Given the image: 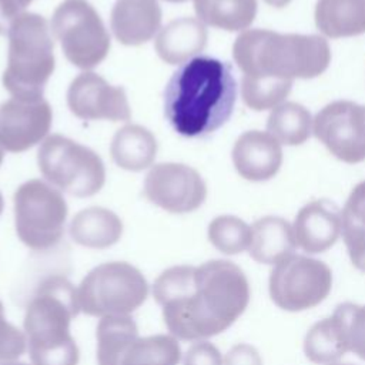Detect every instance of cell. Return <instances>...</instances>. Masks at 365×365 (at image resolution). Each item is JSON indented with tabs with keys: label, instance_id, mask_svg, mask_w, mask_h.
Here are the masks:
<instances>
[{
	"label": "cell",
	"instance_id": "cell-5",
	"mask_svg": "<svg viewBox=\"0 0 365 365\" xmlns=\"http://www.w3.org/2000/svg\"><path fill=\"white\" fill-rule=\"evenodd\" d=\"M51 34L47 20L36 13L24 11L11 23L3 86L13 98L43 100L56 66Z\"/></svg>",
	"mask_w": 365,
	"mask_h": 365
},
{
	"label": "cell",
	"instance_id": "cell-14",
	"mask_svg": "<svg viewBox=\"0 0 365 365\" xmlns=\"http://www.w3.org/2000/svg\"><path fill=\"white\" fill-rule=\"evenodd\" d=\"M53 113L43 98L23 101L10 98L0 104V147L10 153H21L48 137Z\"/></svg>",
	"mask_w": 365,
	"mask_h": 365
},
{
	"label": "cell",
	"instance_id": "cell-17",
	"mask_svg": "<svg viewBox=\"0 0 365 365\" xmlns=\"http://www.w3.org/2000/svg\"><path fill=\"white\" fill-rule=\"evenodd\" d=\"M110 24L114 37L121 44H144L161 29L158 0H115Z\"/></svg>",
	"mask_w": 365,
	"mask_h": 365
},
{
	"label": "cell",
	"instance_id": "cell-10",
	"mask_svg": "<svg viewBox=\"0 0 365 365\" xmlns=\"http://www.w3.org/2000/svg\"><path fill=\"white\" fill-rule=\"evenodd\" d=\"M332 271L312 257L292 254L274 265L268 279L272 302L288 312L319 305L331 292Z\"/></svg>",
	"mask_w": 365,
	"mask_h": 365
},
{
	"label": "cell",
	"instance_id": "cell-1",
	"mask_svg": "<svg viewBox=\"0 0 365 365\" xmlns=\"http://www.w3.org/2000/svg\"><path fill=\"white\" fill-rule=\"evenodd\" d=\"M153 297L173 336L204 341L228 329L247 309L250 282L244 271L227 259L201 265H175L163 271Z\"/></svg>",
	"mask_w": 365,
	"mask_h": 365
},
{
	"label": "cell",
	"instance_id": "cell-20",
	"mask_svg": "<svg viewBox=\"0 0 365 365\" xmlns=\"http://www.w3.org/2000/svg\"><path fill=\"white\" fill-rule=\"evenodd\" d=\"M68 231L76 244L86 248L104 250L120 241L123 222L111 210L88 207L73 217Z\"/></svg>",
	"mask_w": 365,
	"mask_h": 365
},
{
	"label": "cell",
	"instance_id": "cell-18",
	"mask_svg": "<svg viewBox=\"0 0 365 365\" xmlns=\"http://www.w3.org/2000/svg\"><path fill=\"white\" fill-rule=\"evenodd\" d=\"M207 46V29L195 17H181L160 29L155 51L167 64H184Z\"/></svg>",
	"mask_w": 365,
	"mask_h": 365
},
{
	"label": "cell",
	"instance_id": "cell-3",
	"mask_svg": "<svg viewBox=\"0 0 365 365\" xmlns=\"http://www.w3.org/2000/svg\"><path fill=\"white\" fill-rule=\"evenodd\" d=\"M232 56L244 76L279 80L314 78L331 61L327 40L317 34H281L265 29L242 31Z\"/></svg>",
	"mask_w": 365,
	"mask_h": 365
},
{
	"label": "cell",
	"instance_id": "cell-42",
	"mask_svg": "<svg viewBox=\"0 0 365 365\" xmlns=\"http://www.w3.org/2000/svg\"><path fill=\"white\" fill-rule=\"evenodd\" d=\"M329 365H352V364H339V362H335V364H329Z\"/></svg>",
	"mask_w": 365,
	"mask_h": 365
},
{
	"label": "cell",
	"instance_id": "cell-23",
	"mask_svg": "<svg viewBox=\"0 0 365 365\" xmlns=\"http://www.w3.org/2000/svg\"><path fill=\"white\" fill-rule=\"evenodd\" d=\"M197 19L205 26L241 31L257 14V0H192Z\"/></svg>",
	"mask_w": 365,
	"mask_h": 365
},
{
	"label": "cell",
	"instance_id": "cell-31",
	"mask_svg": "<svg viewBox=\"0 0 365 365\" xmlns=\"http://www.w3.org/2000/svg\"><path fill=\"white\" fill-rule=\"evenodd\" d=\"M332 315L341 328L348 352L365 361V305L344 302Z\"/></svg>",
	"mask_w": 365,
	"mask_h": 365
},
{
	"label": "cell",
	"instance_id": "cell-33",
	"mask_svg": "<svg viewBox=\"0 0 365 365\" xmlns=\"http://www.w3.org/2000/svg\"><path fill=\"white\" fill-rule=\"evenodd\" d=\"M184 365H224V358L214 344L195 341L184 355Z\"/></svg>",
	"mask_w": 365,
	"mask_h": 365
},
{
	"label": "cell",
	"instance_id": "cell-38",
	"mask_svg": "<svg viewBox=\"0 0 365 365\" xmlns=\"http://www.w3.org/2000/svg\"><path fill=\"white\" fill-rule=\"evenodd\" d=\"M0 365H29L24 362H17V361H1Z\"/></svg>",
	"mask_w": 365,
	"mask_h": 365
},
{
	"label": "cell",
	"instance_id": "cell-11",
	"mask_svg": "<svg viewBox=\"0 0 365 365\" xmlns=\"http://www.w3.org/2000/svg\"><path fill=\"white\" fill-rule=\"evenodd\" d=\"M312 131L341 161L355 164L365 160V106L332 101L315 115Z\"/></svg>",
	"mask_w": 365,
	"mask_h": 365
},
{
	"label": "cell",
	"instance_id": "cell-29",
	"mask_svg": "<svg viewBox=\"0 0 365 365\" xmlns=\"http://www.w3.org/2000/svg\"><path fill=\"white\" fill-rule=\"evenodd\" d=\"M207 235L208 241L220 252L237 255L248 250L251 227L235 215H220L210 222Z\"/></svg>",
	"mask_w": 365,
	"mask_h": 365
},
{
	"label": "cell",
	"instance_id": "cell-9",
	"mask_svg": "<svg viewBox=\"0 0 365 365\" xmlns=\"http://www.w3.org/2000/svg\"><path fill=\"white\" fill-rule=\"evenodd\" d=\"M51 33L66 58L81 70L98 66L110 51V36L96 11L84 0H64L51 17Z\"/></svg>",
	"mask_w": 365,
	"mask_h": 365
},
{
	"label": "cell",
	"instance_id": "cell-8",
	"mask_svg": "<svg viewBox=\"0 0 365 365\" xmlns=\"http://www.w3.org/2000/svg\"><path fill=\"white\" fill-rule=\"evenodd\" d=\"M14 225L19 240L33 251L56 247L67 218V204L60 190L34 178L23 182L14 192Z\"/></svg>",
	"mask_w": 365,
	"mask_h": 365
},
{
	"label": "cell",
	"instance_id": "cell-28",
	"mask_svg": "<svg viewBox=\"0 0 365 365\" xmlns=\"http://www.w3.org/2000/svg\"><path fill=\"white\" fill-rule=\"evenodd\" d=\"M181 348L175 336L157 334L135 338L123 354L118 365H178Z\"/></svg>",
	"mask_w": 365,
	"mask_h": 365
},
{
	"label": "cell",
	"instance_id": "cell-19",
	"mask_svg": "<svg viewBox=\"0 0 365 365\" xmlns=\"http://www.w3.org/2000/svg\"><path fill=\"white\" fill-rule=\"evenodd\" d=\"M297 248L292 225L281 217L267 215L251 225L248 252L259 264L275 265L294 254Z\"/></svg>",
	"mask_w": 365,
	"mask_h": 365
},
{
	"label": "cell",
	"instance_id": "cell-39",
	"mask_svg": "<svg viewBox=\"0 0 365 365\" xmlns=\"http://www.w3.org/2000/svg\"><path fill=\"white\" fill-rule=\"evenodd\" d=\"M3 205H4V202H3V197L0 194V215H1V211H3Z\"/></svg>",
	"mask_w": 365,
	"mask_h": 365
},
{
	"label": "cell",
	"instance_id": "cell-40",
	"mask_svg": "<svg viewBox=\"0 0 365 365\" xmlns=\"http://www.w3.org/2000/svg\"><path fill=\"white\" fill-rule=\"evenodd\" d=\"M3 151H4V150H3V148H1V147H0V165H1V163H3V157H4V154H3Z\"/></svg>",
	"mask_w": 365,
	"mask_h": 365
},
{
	"label": "cell",
	"instance_id": "cell-37",
	"mask_svg": "<svg viewBox=\"0 0 365 365\" xmlns=\"http://www.w3.org/2000/svg\"><path fill=\"white\" fill-rule=\"evenodd\" d=\"M14 1H16V3H17V4L24 10V9H26V7H27L33 0H14Z\"/></svg>",
	"mask_w": 365,
	"mask_h": 365
},
{
	"label": "cell",
	"instance_id": "cell-32",
	"mask_svg": "<svg viewBox=\"0 0 365 365\" xmlns=\"http://www.w3.org/2000/svg\"><path fill=\"white\" fill-rule=\"evenodd\" d=\"M26 348V334L7 321L4 305L0 301V362L16 361L24 354Z\"/></svg>",
	"mask_w": 365,
	"mask_h": 365
},
{
	"label": "cell",
	"instance_id": "cell-15",
	"mask_svg": "<svg viewBox=\"0 0 365 365\" xmlns=\"http://www.w3.org/2000/svg\"><path fill=\"white\" fill-rule=\"evenodd\" d=\"M292 232L297 247L304 252H325L342 232V211L329 200H314L298 211Z\"/></svg>",
	"mask_w": 365,
	"mask_h": 365
},
{
	"label": "cell",
	"instance_id": "cell-4",
	"mask_svg": "<svg viewBox=\"0 0 365 365\" xmlns=\"http://www.w3.org/2000/svg\"><path fill=\"white\" fill-rule=\"evenodd\" d=\"M80 312L77 288L63 275L46 277L24 312V334L33 365H77L78 346L70 324Z\"/></svg>",
	"mask_w": 365,
	"mask_h": 365
},
{
	"label": "cell",
	"instance_id": "cell-25",
	"mask_svg": "<svg viewBox=\"0 0 365 365\" xmlns=\"http://www.w3.org/2000/svg\"><path fill=\"white\" fill-rule=\"evenodd\" d=\"M341 234L352 265L365 274V181L354 187L345 202Z\"/></svg>",
	"mask_w": 365,
	"mask_h": 365
},
{
	"label": "cell",
	"instance_id": "cell-21",
	"mask_svg": "<svg viewBox=\"0 0 365 365\" xmlns=\"http://www.w3.org/2000/svg\"><path fill=\"white\" fill-rule=\"evenodd\" d=\"M110 153L120 168L141 171L153 164L157 154V140L148 128L127 124L114 134Z\"/></svg>",
	"mask_w": 365,
	"mask_h": 365
},
{
	"label": "cell",
	"instance_id": "cell-26",
	"mask_svg": "<svg viewBox=\"0 0 365 365\" xmlns=\"http://www.w3.org/2000/svg\"><path fill=\"white\" fill-rule=\"evenodd\" d=\"M346 352L348 348L334 315L315 322L304 338V354L312 364H335Z\"/></svg>",
	"mask_w": 365,
	"mask_h": 365
},
{
	"label": "cell",
	"instance_id": "cell-34",
	"mask_svg": "<svg viewBox=\"0 0 365 365\" xmlns=\"http://www.w3.org/2000/svg\"><path fill=\"white\" fill-rule=\"evenodd\" d=\"M224 365H262V358L252 345L237 344L227 352Z\"/></svg>",
	"mask_w": 365,
	"mask_h": 365
},
{
	"label": "cell",
	"instance_id": "cell-36",
	"mask_svg": "<svg viewBox=\"0 0 365 365\" xmlns=\"http://www.w3.org/2000/svg\"><path fill=\"white\" fill-rule=\"evenodd\" d=\"M267 4H269V6H272V7H278V9H281V7H285V6H288L292 0H264Z\"/></svg>",
	"mask_w": 365,
	"mask_h": 365
},
{
	"label": "cell",
	"instance_id": "cell-22",
	"mask_svg": "<svg viewBox=\"0 0 365 365\" xmlns=\"http://www.w3.org/2000/svg\"><path fill=\"white\" fill-rule=\"evenodd\" d=\"M315 24L331 38L365 33V0H318Z\"/></svg>",
	"mask_w": 365,
	"mask_h": 365
},
{
	"label": "cell",
	"instance_id": "cell-30",
	"mask_svg": "<svg viewBox=\"0 0 365 365\" xmlns=\"http://www.w3.org/2000/svg\"><path fill=\"white\" fill-rule=\"evenodd\" d=\"M292 81L272 77L244 76L241 81V94L244 103L255 110H268L279 106L289 94Z\"/></svg>",
	"mask_w": 365,
	"mask_h": 365
},
{
	"label": "cell",
	"instance_id": "cell-12",
	"mask_svg": "<svg viewBox=\"0 0 365 365\" xmlns=\"http://www.w3.org/2000/svg\"><path fill=\"white\" fill-rule=\"evenodd\" d=\"M144 195L150 202L173 214L195 211L207 197V185L197 170L178 163L154 165L144 180Z\"/></svg>",
	"mask_w": 365,
	"mask_h": 365
},
{
	"label": "cell",
	"instance_id": "cell-6",
	"mask_svg": "<svg viewBox=\"0 0 365 365\" xmlns=\"http://www.w3.org/2000/svg\"><path fill=\"white\" fill-rule=\"evenodd\" d=\"M148 297L143 272L125 261H110L94 267L77 287L80 311L91 317L130 315Z\"/></svg>",
	"mask_w": 365,
	"mask_h": 365
},
{
	"label": "cell",
	"instance_id": "cell-41",
	"mask_svg": "<svg viewBox=\"0 0 365 365\" xmlns=\"http://www.w3.org/2000/svg\"><path fill=\"white\" fill-rule=\"evenodd\" d=\"M165 1H170V3H182V1H187V0H165Z\"/></svg>",
	"mask_w": 365,
	"mask_h": 365
},
{
	"label": "cell",
	"instance_id": "cell-27",
	"mask_svg": "<svg viewBox=\"0 0 365 365\" xmlns=\"http://www.w3.org/2000/svg\"><path fill=\"white\" fill-rule=\"evenodd\" d=\"M312 121L309 111L304 106L287 101L272 108L267 130L279 144L299 145L308 140L312 131Z\"/></svg>",
	"mask_w": 365,
	"mask_h": 365
},
{
	"label": "cell",
	"instance_id": "cell-7",
	"mask_svg": "<svg viewBox=\"0 0 365 365\" xmlns=\"http://www.w3.org/2000/svg\"><path fill=\"white\" fill-rule=\"evenodd\" d=\"M37 164L47 182L76 197L97 194L106 181L100 155L61 134H51L40 144Z\"/></svg>",
	"mask_w": 365,
	"mask_h": 365
},
{
	"label": "cell",
	"instance_id": "cell-2",
	"mask_svg": "<svg viewBox=\"0 0 365 365\" xmlns=\"http://www.w3.org/2000/svg\"><path fill=\"white\" fill-rule=\"evenodd\" d=\"M237 81L228 63L197 56L181 64L164 90V114L184 137H205L231 117Z\"/></svg>",
	"mask_w": 365,
	"mask_h": 365
},
{
	"label": "cell",
	"instance_id": "cell-13",
	"mask_svg": "<svg viewBox=\"0 0 365 365\" xmlns=\"http://www.w3.org/2000/svg\"><path fill=\"white\" fill-rule=\"evenodd\" d=\"M67 104L81 120L127 121L131 117L124 88L111 86L93 71H84L70 83Z\"/></svg>",
	"mask_w": 365,
	"mask_h": 365
},
{
	"label": "cell",
	"instance_id": "cell-16",
	"mask_svg": "<svg viewBox=\"0 0 365 365\" xmlns=\"http://www.w3.org/2000/svg\"><path fill=\"white\" fill-rule=\"evenodd\" d=\"M232 163L237 173L245 180H269L282 164L281 144L269 133L247 131L234 144Z\"/></svg>",
	"mask_w": 365,
	"mask_h": 365
},
{
	"label": "cell",
	"instance_id": "cell-24",
	"mask_svg": "<svg viewBox=\"0 0 365 365\" xmlns=\"http://www.w3.org/2000/svg\"><path fill=\"white\" fill-rule=\"evenodd\" d=\"M97 364L118 365L127 346L138 338L135 321L128 315L103 317L96 329Z\"/></svg>",
	"mask_w": 365,
	"mask_h": 365
},
{
	"label": "cell",
	"instance_id": "cell-35",
	"mask_svg": "<svg viewBox=\"0 0 365 365\" xmlns=\"http://www.w3.org/2000/svg\"><path fill=\"white\" fill-rule=\"evenodd\" d=\"M21 13H24V10L14 0H0V34L7 36L11 23Z\"/></svg>",
	"mask_w": 365,
	"mask_h": 365
}]
</instances>
